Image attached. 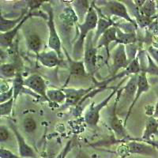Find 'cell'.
Returning a JSON list of instances; mask_svg holds the SVG:
<instances>
[{
    "label": "cell",
    "instance_id": "1",
    "mask_svg": "<svg viewBox=\"0 0 158 158\" xmlns=\"http://www.w3.org/2000/svg\"><path fill=\"white\" fill-rule=\"evenodd\" d=\"M98 20V15H97V9L95 8V5L94 3H91L88 12L85 16L84 22L78 25L80 33H79L78 38L74 44V51H73L74 59L75 60L81 56L85 48V44L87 36L90 32L97 29Z\"/></svg>",
    "mask_w": 158,
    "mask_h": 158
},
{
    "label": "cell",
    "instance_id": "2",
    "mask_svg": "<svg viewBox=\"0 0 158 158\" xmlns=\"http://www.w3.org/2000/svg\"><path fill=\"white\" fill-rule=\"evenodd\" d=\"M84 61L87 72L94 78L97 70V48L94 42V31L87 36L84 48Z\"/></svg>",
    "mask_w": 158,
    "mask_h": 158
},
{
    "label": "cell",
    "instance_id": "3",
    "mask_svg": "<svg viewBox=\"0 0 158 158\" xmlns=\"http://www.w3.org/2000/svg\"><path fill=\"white\" fill-rule=\"evenodd\" d=\"M125 81V78L123 79V81H121L118 85L113 88V91L111 92V94L108 95V97H107L106 98L104 99L101 102H100L99 104L94 105V104H92L90 105L88 111H86V113L85 115V121L86 123V124L89 127H96L98 123L99 120H100V113H101V111L104 108L108 105V104L109 103V101H111V98H113L115 94H117V92L118 90L120 89V85H122V83Z\"/></svg>",
    "mask_w": 158,
    "mask_h": 158
},
{
    "label": "cell",
    "instance_id": "4",
    "mask_svg": "<svg viewBox=\"0 0 158 158\" xmlns=\"http://www.w3.org/2000/svg\"><path fill=\"white\" fill-rule=\"evenodd\" d=\"M46 11L48 15V46L52 50L55 51L58 54L60 59H63V47H62L61 40L58 35L56 30V24L54 20V12L52 6L48 5L46 7Z\"/></svg>",
    "mask_w": 158,
    "mask_h": 158
},
{
    "label": "cell",
    "instance_id": "5",
    "mask_svg": "<svg viewBox=\"0 0 158 158\" xmlns=\"http://www.w3.org/2000/svg\"><path fill=\"white\" fill-rule=\"evenodd\" d=\"M122 93L123 88L119 89L118 90V92H117L116 100H115V104H114L113 107H112V109L111 110V112H110L109 126L118 138H122L123 140H127V138H130V137L128 135L127 132L126 128H125V126H124V123L118 118L116 114L117 104H118V101L119 100V97H120ZM130 139H133V138H130Z\"/></svg>",
    "mask_w": 158,
    "mask_h": 158
},
{
    "label": "cell",
    "instance_id": "6",
    "mask_svg": "<svg viewBox=\"0 0 158 158\" xmlns=\"http://www.w3.org/2000/svg\"><path fill=\"white\" fill-rule=\"evenodd\" d=\"M103 10L105 14L109 16H115L126 20L127 22L132 24L137 27V22L131 18L127 11V8L125 4L118 1H108L104 4Z\"/></svg>",
    "mask_w": 158,
    "mask_h": 158
},
{
    "label": "cell",
    "instance_id": "7",
    "mask_svg": "<svg viewBox=\"0 0 158 158\" xmlns=\"http://www.w3.org/2000/svg\"><path fill=\"white\" fill-rule=\"evenodd\" d=\"M24 83L25 87L48 101L47 97V85L44 79L40 74H31L24 80Z\"/></svg>",
    "mask_w": 158,
    "mask_h": 158
},
{
    "label": "cell",
    "instance_id": "8",
    "mask_svg": "<svg viewBox=\"0 0 158 158\" xmlns=\"http://www.w3.org/2000/svg\"><path fill=\"white\" fill-rule=\"evenodd\" d=\"M127 153L128 154H139L143 156H155L156 149L151 144L143 141L131 140L126 145Z\"/></svg>",
    "mask_w": 158,
    "mask_h": 158
},
{
    "label": "cell",
    "instance_id": "9",
    "mask_svg": "<svg viewBox=\"0 0 158 158\" xmlns=\"http://www.w3.org/2000/svg\"><path fill=\"white\" fill-rule=\"evenodd\" d=\"M112 71L111 77L116 75L117 72L121 69H125L129 66L131 60H130L127 54L126 47L123 44H118L113 52L112 55Z\"/></svg>",
    "mask_w": 158,
    "mask_h": 158
},
{
    "label": "cell",
    "instance_id": "10",
    "mask_svg": "<svg viewBox=\"0 0 158 158\" xmlns=\"http://www.w3.org/2000/svg\"><path fill=\"white\" fill-rule=\"evenodd\" d=\"M150 89V85H149V81H148L147 76H146V73L144 70H142L140 74H138V88H137L136 94H135V97L134 98L133 101L131 103V104L130 105V108L128 109L127 113L126 118L124 119V126L126 127L127 122L128 118H129L130 115H131V111H132V109L135 107V104L138 101V100L139 99V97L144 94V93H146L148 92Z\"/></svg>",
    "mask_w": 158,
    "mask_h": 158
},
{
    "label": "cell",
    "instance_id": "11",
    "mask_svg": "<svg viewBox=\"0 0 158 158\" xmlns=\"http://www.w3.org/2000/svg\"><path fill=\"white\" fill-rule=\"evenodd\" d=\"M10 127V129L12 130L16 138L17 142H18V152H19V156L22 158H36V153L35 151L32 149L31 146H29L25 140L24 139L22 135L20 134L19 131H18V127L15 125V123L13 122H9Z\"/></svg>",
    "mask_w": 158,
    "mask_h": 158
},
{
    "label": "cell",
    "instance_id": "12",
    "mask_svg": "<svg viewBox=\"0 0 158 158\" xmlns=\"http://www.w3.org/2000/svg\"><path fill=\"white\" fill-rule=\"evenodd\" d=\"M93 89L94 87L89 89H79L72 88L63 89L64 94H66V102H65L66 106H76L77 104H80L82 101V98L88 95L93 90Z\"/></svg>",
    "mask_w": 158,
    "mask_h": 158
},
{
    "label": "cell",
    "instance_id": "13",
    "mask_svg": "<svg viewBox=\"0 0 158 158\" xmlns=\"http://www.w3.org/2000/svg\"><path fill=\"white\" fill-rule=\"evenodd\" d=\"M31 15H32V12L28 13V15L24 18V19L17 25L15 29H11V30L8 31V32H6L1 33V35H0V45H1L2 49L7 48L10 47L11 45H12L14 40H15V38L16 37V36L18 35V31H19L20 29L22 28L23 24L27 21L28 18H30Z\"/></svg>",
    "mask_w": 158,
    "mask_h": 158
},
{
    "label": "cell",
    "instance_id": "14",
    "mask_svg": "<svg viewBox=\"0 0 158 158\" xmlns=\"http://www.w3.org/2000/svg\"><path fill=\"white\" fill-rule=\"evenodd\" d=\"M117 40V27L115 25L108 29L104 34L100 37L97 44V48H104L106 49L108 59H109V45L112 42H116Z\"/></svg>",
    "mask_w": 158,
    "mask_h": 158
},
{
    "label": "cell",
    "instance_id": "15",
    "mask_svg": "<svg viewBox=\"0 0 158 158\" xmlns=\"http://www.w3.org/2000/svg\"><path fill=\"white\" fill-rule=\"evenodd\" d=\"M37 61L48 68H52L59 64L61 59L55 51L51 50L48 52H42L36 56Z\"/></svg>",
    "mask_w": 158,
    "mask_h": 158
},
{
    "label": "cell",
    "instance_id": "16",
    "mask_svg": "<svg viewBox=\"0 0 158 158\" xmlns=\"http://www.w3.org/2000/svg\"><path fill=\"white\" fill-rule=\"evenodd\" d=\"M64 53L67 58V62L69 65V71H70V75L73 76H86L88 75L83 60H75L72 59L69 56V54L67 53V50L63 48Z\"/></svg>",
    "mask_w": 158,
    "mask_h": 158
},
{
    "label": "cell",
    "instance_id": "17",
    "mask_svg": "<svg viewBox=\"0 0 158 158\" xmlns=\"http://www.w3.org/2000/svg\"><path fill=\"white\" fill-rule=\"evenodd\" d=\"M158 135V119L154 116L148 117L146 122V127L142 136V141L149 142L151 137Z\"/></svg>",
    "mask_w": 158,
    "mask_h": 158
},
{
    "label": "cell",
    "instance_id": "18",
    "mask_svg": "<svg viewBox=\"0 0 158 158\" xmlns=\"http://www.w3.org/2000/svg\"><path fill=\"white\" fill-rule=\"evenodd\" d=\"M27 15V11L24 10L22 15H20L18 18H15V19H7V18H4L3 15H1V22H0L1 33L6 32L8 31L11 30V29H15Z\"/></svg>",
    "mask_w": 158,
    "mask_h": 158
},
{
    "label": "cell",
    "instance_id": "19",
    "mask_svg": "<svg viewBox=\"0 0 158 158\" xmlns=\"http://www.w3.org/2000/svg\"><path fill=\"white\" fill-rule=\"evenodd\" d=\"M115 23L110 18H106V17H102V18H99L98 23L97 26V31L95 32V36L94 38V44L97 46V44L98 42L99 39L104 34V32H106L108 29L114 26Z\"/></svg>",
    "mask_w": 158,
    "mask_h": 158
},
{
    "label": "cell",
    "instance_id": "20",
    "mask_svg": "<svg viewBox=\"0 0 158 158\" xmlns=\"http://www.w3.org/2000/svg\"><path fill=\"white\" fill-rule=\"evenodd\" d=\"M25 43L28 48L34 52L36 56L40 53L42 48V40L36 33H29L25 36Z\"/></svg>",
    "mask_w": 158,
    "mask_h": 158
},
{
    "label": "cell",
    "instance_id": "21",
    "mask_svg": "<svg viewBox=\"0 0 158 158\" xmlns=\"http://www.w3.org/2000/svg\"><path fill=\"white\" fill-rule=\"evenodd\" d=\"M18 72V67L15 63H2L0 67V73L2 78H15Z\"/></svg>",
    "mask_w": 158,
    "mask_h": 158
},
{
    "label": "cell",
    "instance_id": "22",
    "mask_svg": "<svg viewBox=\"0 0 158 158\" xmlns=\"http://www.w3.org/2000/svg\"><path fill=\"white\" fill-rule=\"evenodd\" d=\"M25 79L22 77L21 72L18 71L15 77L13 79V89H14V98L16 101L18 95L25 93V86L24 83Z\"/></svg>",
    "mask_w": 158,
    "mask_h": 158
},
{
    "label": "cell",
    "instance_id": "23",
    "mask_svg": "<svg viewBox=\"0 0 158 158\" xmlns=\"http://www.w3.org/2000/svg\"><path fill=\"white\" fill-rule=\"evenodd\" d=\"M47 97L49 102L62 104L66 101V94L63 89H48Z\"/></svg>",
    "mask_w": 158,
    "mask_h": 158
},
{
    "label": "cell",
    "instance_id": "24",
    "mask_svg": "<svg viewBox=\"0 0 158 158\" xmlns=\"http://www.w3.org/2000/svg\"><path fill=\"white\" fill-rule=\"evenodd\" d=\"M136 41V35L134 32L127 33L117 28V40L116 42L118 44H131Z\"/></svg>",
    "mask_w": 158,
    "mask_h": 158
},
{
    "label": "cell",
    "instance_id": "25",
    "mask_svg": "<svg viewBox=\"0 0 158 158\" xmlns=\"http://www.w3.org/2000/svg\"><path fill=\"white\" fill-rule=\"evenodd\" d=\"M139 12L143 16L154 18L156 13V4L155 1H146L145 4L139 9Z\"/></svg>",
    "mask_w": 158,
    "mask_h": 158
},
{
    "label": "cell",
    "instance_id": "26",
    "mask_svg": "<svg viewBox=\"0 0 158 158\" xmlns=\"http://www.w3.org/2000/svg\"><path fill=\"white\" fill-rule=\"evenodd\" d=\"M138 74L131 75L126 86L123 88V92H124V94L127 96L132 97L133 95H135V97L137 88H138Z\"/></svg>",
    "mask_w": 158,
    "mask_h": 158
},
{
    "label": "cell",
    "instance_id": "27",
    "mask_svg": "<svg viewBox=\"0 0 158 158\" xmlns=\"http://www.w3.org/2000/svg\"><path fill=\"white\" fill-rule=\"evenodd\" d=\"M15 101V98L13 97L10 101L2 103V104H0V114H1V116H10L11 115Z\"/></svg>",
    "mask_w": 158,
    "mask_h": 158
},
{
    "label": "cell",
    "instance_id": "28",
    "mask_svg": "<svg viewBox=\"0 0 158 158\" xmlns=\"http://www.w3.org/2000/svg\"><path fill=\"white\" fill-rule=\"evenodd\" d=\"M23 128L27 133H32L36 130L37 125L33 118L31 117H28V118H25V120H24Z\"/></svg>",
    "mask_w": 158,
    "mask_h": 158
},
{
    "label": "cell",
    "instance_id": "29",
    "mask_svg": "<svg viewBox=\"0 0 158 158\" xmlns=\"http://www.w3.org/2000/svg\"><path fill=\"white\" fill-rule=\"evenodd\" d=\"M147 58L148 67L147 68L142 70L146 72V74H150L152 75L158 76V66L155 63V62L152 59V58L149 56V54H147Z\"/></svg>",
    "mask_w": 158,
    "mask_h": 158
},
{
    "label": "cell",
    "instance_id": "30",
    "mask_svg": "<svg viewBox=\"0 0 158 158\" xmlns=\"http://www.w3.org/2000/svg\"><path fill=\"white\" fill-rule=\"evenodd\" d=\"M13 97H14V89L11 86L9 90L1 93V94H0V104L10 101Z\"/></svg>",
    "mask_w": 158,
    "mask_h": 158
},
{
    "label": "cell",
    "instance_id": "31",
    "mask_svg": "<svg viewBox=\"0 0 158 158\" xmlns=\"http://www.w3.org/2000/svg\"><path fill=\"white\" fill-rule=\"evenodd\" d=\"M10 134L6 127L4 126V125H1L0 126V142H6L10 138Z\"/></svg>",
    "mask_w": 158,
    "mask_h": 158
},
{
    "label": "cell",
    "instance_id": "32",
    "mask_svg": "<svg viewBox=\"0 0 158 158\" xmlns=\"http://www.w3.org/2000/svg\"><path fill=\"white\" fill-rule=\"evenodd\" d=\"M0 157L1 158H22L20 156L15 154L10 150L5 148H1L0 149Z\"/></svg>",
    "mask_w": 158,
    "mask_h": 158
},
{
    "label": "cell",
    "instance_id": "33",
    "mask_svg": "<svg viewBox=\"0 0 158 158\" xmlns=\"http://www.w3.org/2000/svg\"><path fill=\"white\" fill-rule=\"evenodd\" d=\"M147 52L149 56L152 58L153 61L155 62L156 65L158 66V48H155L154 46H150L147 48Z\"/></svg>",
    "mask_w": 158,
    "mask_h": 158
},
{
    "label": "cell",
    "instance_id": "34",
    "mask_svg": "<svg viewBox=\"0 0 158 158\" xmlns=\"http://www.w3.org/2000/svg\"><path fill=\"white\" fill-rule=\"evenodd\" d=\"M29 5L30 6V10H33L36 9L39 7L40 6L43 4V1H29Z\"/></svg>",
    "mask_w": 158,
    "mask_h": 158
},
{
    "label": "cell",
    "instance_id": "35",
    "mask_svg": "<svg viewBox=\"0 0 158 158\" xmlns=\"http://www.w3.org/2000/svg\"><path fill=\"white\" fill-rule=\"evenodd\" d=\"M153 116L155 117L156 118L158 119V94H157V101L156 103V105H155V108H154V111H153Z\"/></svg>",
    "mask_w": 158,
    "mask_h": 158
},
{
    "label": "cell",
    "instance_id": "36",
    "mask_svg": "<svg viewBox=\"0 0 158 158\" xmlns=\"http://www.w3.org/2000/svg\"><path fill=\"white\" fill-rule=\"evenodd\" d=\"M149 142V144H151V145H153V146H154V147L156 148V149L158 150V142H153V141H149V142Z\"/></svg>",
    "mask_w": 158,
    "mask_h": 158
},
{
    "label": "cell",
    "instance_id": "37",
    "mask_svg": "<svg viewBox=\"0 0 158 158\" xmlns=\"http://www.w3.org/2000/svg\"><path fill=\"white\" fill-rule=\"evenodd\" d=\"M129 156V155H128V154H125V155H123V156H120V158H126V157H127V156Z\"/></svg>",
    "mask_w": 158,
    "mask_h": 158
},
{
    "label": "cell",
    "instance_id": "38",
    "mask_svg": "<svg viewBox=\"0 0 158 158\" xmlns=\"http://www.w3.org/2000/svg\"><path fill=\"white\" fill-rule=\"evenodd\" d=\"M156 19H157V21H158V16L155 17V18H154V19H156Z\"/></svg>",
    "mask_w": 158,
    "mask_h": 158
}]
</instances>
